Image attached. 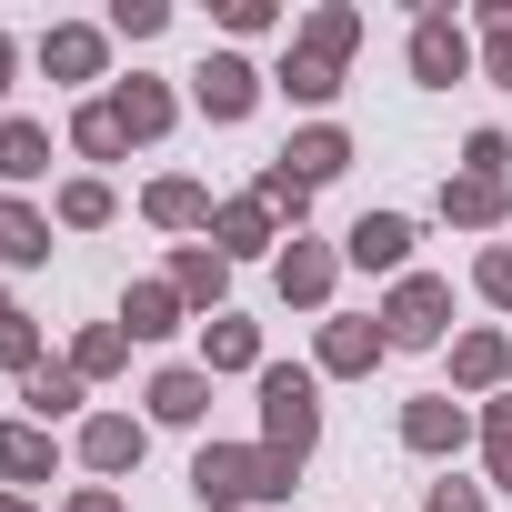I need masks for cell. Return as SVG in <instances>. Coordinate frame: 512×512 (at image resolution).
I'll list each match as a JSON object with an SVG mask.
<instances>
[{
    "label": "cell",
    "instance_id": "19",
    "mask_svg": "<svg viewBox=\"0 0 512 512\" xmlns=\"http://www.w3.org/2000/svg\"><path fill=\"white\" fill-rule=\"evenodd\" d=\"M201 372H251L262 382V332H251L241 312H211L201 322Z\"/></svg>",
    "mask_w": 512,
    "mask_h": 512
},
{
    "label": "cell",
    "instance_id": "23",
    "mask_svg": "<svg viewBox=\"0 0 512 512\" xmlns=\"http://www.w3.org/2000/svg\"><path fill=\"white\" fill-rule=\"evenodd\" d=\"M121 332H131V342L181 332V292H171V282H131V292H121Z\"/></svg>",
    "mask_w": 512,
    "mask_h": 512
},
{
    "label": "cell",
    "instance_id": "22",
    "mask_svg": "<svg viewBox=\"0 0 512 512\" xmlns=\"http://www.w3.org/2000/svg\"><path fill=\"white\" fill-rule=\"evenodd\" d=\"M0 472H11V482H51V472H61L51 422H11V432H0Z\"/></svg>",
    "mask_w": 512,
    "mask_h": 512
},
{
    "label": "cell",
    "instance_id": "20",
    "mask_svg": "<svg viewBox=\"0 0 512 512\" xmlns=\"http://www.w3.org/2000/svg\"><path fill=\"white\" fill-rule=\"evenodd\" d=\"M292 51H312V61H332V71H342V61L362 51V11H352V0H322V11L302 21V41H292Z\"/></svg>",
    "mask_w": 512,
    "mask_h": 512
},
{
    "label": "cell",
    "instance_id": "37",
    "mask_svg": "<svg viewBox=\"0 0 512 512\" xmlns=\"http://www.w3.org/2000/svg\"><path fill=\"white\" fill-rule=\"evenodd\" d=\"M111 31H121V41H151V31H171V0H121V11H111Z\"/></svg>",
    "mask_w": 512,
    "mask_h": 512
},
{
    "label": "cell",
    "instance_id": "7",
    "mask_svg": "<svg viewBox=\"0 0 512 512\" xmlns=\"http://www.w3.org/2000/svg\"><path fill=\"white\" fill-rule=\"evenodd\" d=\"M402 442H412L422 462H442V452L472 442V412H462L452 392H412V402H402Z\"/></svg>",
    "mask_w": 512,
    "mask_h": 512
},
{
    "label": "cell",
    "instance_id": "1",
    "mask_svg": "<svg viewBox=\"0 0 512 512\" xmlns=\"http://www.w3.org/2000/svg\"><path fill=\"white\" fill-rule=\"evenodd\" d=\"M302 462H282L272 442H201L191 452V502L201 512H262V502H292Z\"/></svg>",
    "mask_w": 512,
    "mask_h": 512
},
{
    "label": "cell",
    "instance_id": "12",
    "mask_svg": "<svg viewBox=\"0 0 512 512\" xmlns=\"http://www.w3.org/2000/svg\"><path fill=\"white\" fill-rule=\"evenodd\" d=\"M141 452H151V422H131V412H91L81 422V462L91 472H141Z\"/></svg>",
    "mask_w": 512,
    "mask_h": 512
},
{
    "label": "cell",
    "instance_id": "27",
    "mask_svg": "<svg viewBox=\"0 0 512 512\" xmlns=\"http://www.w3.org/2000/svg\"><path fill=\"white\" fill-rule=\"evenodd\" d=\"M121 362H131V332H121V322H91V332L71 342V372H81V382H111Z\"/></svg>",
    "mask_w": 512,
    "mask_h": 512
},
{
    "label": "cell",
    "instance_id": "35",
    "mask_svg": "<svg viewBox=\"0 0 512 512\" xmlns=\"http://www.w3.org/2000/svg\"><path fill=\"white\" fill-rule=\"evenodd\" d=\"M472 292H482L492 312H512V241H492L482 262H472Z\"/></svg>",
    "mask_w": 512,
    "mask_h": 512
},
{
    "label": "cell",
    "instance_id": "14",
    "mask_svg": "<svg viewBox=\"0 0 512 512\" xmlns=\"http://www.w3.org/2000/svg\"><path fill=\"white\" fill-rule=\"evenodd\" d=\"M502 211H512V181H482V171H452L442 181V221L452 231H502Z\"/></svg>",
    "mask_w": 512,
    "mask_h": 512
},
{
    "label": "cell",
    "instance_id": "4",
    "mask_svg": "<svg viewBox=\"0 0 512 512\" xmlns=\"http://www.w3.org/2000/svg\"><path fill=\"white\" fill-rule=\"evenodd\" d=\"M412 81H422V91L472 81V31H462L452 11H422V21H412Z\"/></svg>",
    "mask_w": 512,
    "mask_h": 512
},
{
    "label": "cell",
    "instance_id": "29",
    "mask_svg": "<svg viewBox=\"0 0 512 512\" xmlns=\"http://www.w3.org/2000/svg\"><path fill=\"white\" fill-rule=\"evenodd\" d=\"M251 201H262L272 221H292V231H302V211H312V181H302V171H282V161H262V181H251Z\"/></svg>",
    "mask_w": 512,
    "mask_h": 512
},
{
    "label": "cell",
    "instance_id": "28",
    "mask_svg": "<svg viewBox=\"0 0 512 512\" xmlns=\"http://www.w3.org/2000/svg\"><path fill=\"white\" fill-rule=\"evenodd\" d=\"M81 392H91V382H81V372H71V362H61V372H51V362H41V372H31V382H21V402H31V422H61V412H81Z\"/></svg>",
    "mask_w": 512,
    "mask_h": 512
},
{
    "label": "cell",
    "instance_id": "15",
    "mask_svg": "<svg viewBox=\"0 0 512 512\" xmlns=\"http://www.w3.org/2000/svg\"><path fill=\"white\" fill-rule=\"evenodd\" d=\"M141 402H151V422L191 432V422L211 412V372H201V362H171V372H151V392H141Z\"/></svg>",
    "mask_w": 512,
    "mask_h": 512
},
{
    "label": "cell",
    "instance_id": "6",
    "mask_svg": "<svg viewBox=\"0 0 512 512\" xmlns=\"http://www.w3.org/2000/svg\"><path fill=\"white\" fill-rule=\"evenodd\" d=\"M342 262H352V272H392V282H402V262H412V211H362V221L342 231Z\"/></svg>",
    "mask_w": 512,
    "mask_h": 512
},
{
    "label": "cell",
    "instance_id": "17",
    "mask_svg": "<svg viewBox=\"0 0 512 512\" xmlns=\"http://www.w3.org/2000/svg\"><path fill=\"white\" fill-rule=\"evenodd\" d=\"M282 171H302L312 191H322V181H342V171H352V131H342V121H312V131H292Z\"/></svg>",
    "mask_w": 512,
    "mask_h": 512
},
{
    "label": "cell",
    "instance_id": "10",
    "mask_svg": "<svg viewBox=\"0 0 512 512\" xmlns=\"http://www.w3.org/2000/svg\"><path fill=\"white\" fill-rule=\"evenodd\" d=\"M211 211H221V201H211L191 171H161V181L141 191V221H151V231H211Z\"/></svg>",
    "mask_w": 512,
    "mask_h": 512
},
{
    "label": "cell",
    "instance_id": "2",
    "mask_svg": "<svg viewBox=\"0 0 512 512\" xmlns=\"http://www.w3.org/2000/svg\"><path fill=\"white\" fill-rule=\"evenodd\" d=\"M262 442H272L282 462H302V452L322 442V382H312V372L262 362Z\"/></svg>",
    "mask_w": 512,
    "mask_h": 512
},
{
    "label": "cell",
    "instance_id": "43",
    "mask_svg": "<svg viewBox=\"0 0 512 512\" xmlns=\"http://www.w3.org/2000/svg\"><path fill=\"white\" fill-rule=\"evenodd\" d=\"M0 312H11V302H0Z\"/></svg>",
    "mask_w": 512,
    "mask_h": 512
},
{
    "label": "cell",
    "instance_id": "40",
    "mask_svg": "<svg viewBox=\"0 0 512 512\" xmlns=\"http://www.w3.org/2000/svg\"><path fill=\"white\" fill-rule=\"evenodd\" d=\"M61 512H131V502H121V492H111V482H91V492H71V502H61Z\"/></svg>",
    "mask_w": 512,
    "mask_h": 512
},
{
    "label": "cell",
    "instance_id": "39",
    "mask_svg": "<svg viewBox=\"0 0 512 512\" xmlns=\"http://www.w3.org/2000/svg\"><path fill=\"white\" fill-rule=\"evenodd\" d=\"M422 512H482V482H432V502Z\"/></svg>",
    "mask_w": 512,
    "mask_h": 512
},
{
    "label": "cell",
    "instance_id": "25",
    "mask_svg": "<svg viewBox=\"0 0 512 512\" xmlns=\"http://www.w3.org/2000/svg\"><path fill=\"white\" fill-rule=\"evenodd\" d=\"M41 171H51V131L11 111V121H0V181H41Z\"/></svg>",
    "mask_w": 512,
    "mask_h": 512
},
{
    "label": "cell",
    "instance_id": "41",
    "mask_svg": "<svg viewBox=\"0 0 512 512\" xmlns=\"http://www.w3.org/2000/svg\"><path fill=\"white\" fill-rule=\"evenodd\" d=\"M11 61H21V51H11V31H0V101H11ZM0 121H11V111H0Z\"/></svg>",
    "mask_w": 512,
    "mask_h": 512
},
{
    "label": "cell",
    "instance_id": "3",
    "mask_svg": "<svg viewBox=\"0 0 512 512\" xmlns=\"http://www.w3.org/2000/svg\"><path fill=\"white\" fill-rule=\"evenodd\" d=\"M382 332H392V352H432V342L452 332V282L402 272V282H392V302H382Z\"/></svg>",
    "mask_w": 512,
    "mask_h": 512
},
{
    "label": "cell",
    "instance_id": "26",
    "mask_svg": "<svg viewBox=\"0 0 512 512\" xmlns=\"http://www.w3.org/2000/svg\"><path fill=\"white\" fill-rule=\"evenodd\" d=\"M111 211H121V201H111V181H91V171H81V181H61V201H51V221H61V231H101Z\"/></svg>",
    "mask_w": 512,
    "mask_h": 512
},
{
    "label": "cell",
    "instance_id": "36",
    "mask_svg": "<svg viewBox=\"0 0 512 512\" xmlns=\"http://www.w3.org/2000/svg\"><path fill=\"white\" fill-rule=\"evenodd\" d=\"M462 171H482V181H512V141H502V131H472V141H462Z\"/></svg>",
    "mask_w": 512,
    "mask_h": 512
},
{
    "label": "cell",
    "instance_id": "38",
    "mask_svg": "<svg viewBox=\"0 0 512 512\" xmlns=\"http://www.w3.org/2000/svg\"><path fill=\"white\" fill-rule=\"evenodd\" d=\"M272 21H282L272 0H221V31H241V41H251V31H272Z\"/></svg>",
    "mask_w": 512,
    "mask_h": 512
},
{
    "label": "cell",
    "instance_id": "13",
    "mask_svg": "<svg viewBox=\"0 0 512 512\" xmlns=\"http://www.w3.org/2000/svg\"><path fill=\"white\" fill-rule=\"evenodd\" d=\"M111 121H121V141H161V131L181 121V101H171V81H141V71H131V81L111 91Z\"/></svg>",
    "mask_w": 512,
    "mask_h": 512
},
{
    "label": "cell",
    "instance_id": "11",
    "mask_svg": "<svg viewBox=\"0 0 512 512\" xmlns=\"http://www.w3.org/2000/svg\"><path fill=\"white\" fill-rule=\"evenodd\" d=\"M382 352H392V332H382V312H372V322H322V352H312V362H322L332 382H362Z\"/></svg>",
    "mask_w": 512,
    "mask_h": 512
},
{
    "label": "cell",
    "instance_id": "34",
    "mask_svg": "<svg viewBox=\"0 0 512 512\" xmlns=\"http://www.w3.org/2000/svg\"><path fill=\"white\" fill-rule=\"evenodd\" d=\"M482 462H492V492H512V392L482 412Z\"/></svg>",
    "mask_w": 512,
    "mask_h": 512
},
{
    "label": "cell",
    "instance_id": "21",
    "mask_svg": "<svg viewBox=\"0 0 512 512\" xmlns=\"http://www.w3.org/2000/svg\"><path fill=\"white\" fill-rule=\"evenodd\" d=\"M0 262H11V272L51 262V211H31V201H11V191H0Z\"/></svg>",
    "mask_w": 512,
    "mask_h": 512
},
{
    "label": "cell",
    "instance_id": "5",
    "mask_svg": "<svg viewBox=\"0 0 512 512\" xmlns=\"http://www.w3.org/2000/svg\"><path fill=\"white\" fill-rule=\"evenodd\" d=\"M191 101H201L211 121H251V111H262V71H251L241 51H211V61L191 71Z\"/></svg>",
    "mask_w": 512,
    "mask_h": 512
},
{
    "label": "cell",
    "instance_id": "24",
    "mask_svg": "<svg viewBox=\"0 0 512 512\" xmlns=\"http://www.w3.org/2000/svg\"><path fill=\"white\" fill-rule=\"evenodd\" d=\"M502 372H512V342H502V332H462V342H452V382H462V392H492Z\"/></svg>",
    "mask_w": 512,
    "mask_h": 512
},
{
    "label": "cell",
    "instance_id": "32",
    "mask_svg": "<svg viewBox=\"0 0 512 512\" xmlns=\"http://www.w3.org/2000/svg\"><path fill=\"white\" fill-rule=\"evenodd\" d=\"M0 372H21V382L41 372V322L31 312H0Z\"/></svg>",
    "mask_w": 512,
    "mask_h": 512
},
{
    "label": "cell",
    "instance_id": "9",
    "mask_svg": "<svg viewBox=\"0 0 512 512\" xmlns=\"http://www.w3.org/2000/svg\"><path fill=\"white\" fill-rule=\"evenodd\" d=\"M101 61H111V31H91V21H51L41 31V71L51 81H101Z\"/></svg>",
    "mask_w": 512,
    "mask_h": 512
},
{
    "label": "cell",
    "instance_id": "33",
    "mask_svg": "<svg viewBox=\"0 0 512 512\" xmlns=\"http://www.w3.org/2000/svg\"><path fill=\"white\" fill-rule=\"evenodd\" d=\"M282 91H292V101H312V111H322V101H332V91H342V71H332V61H312V51H292V61H282Z\"/></svg>",
    "mask_w": 512,
    "mask_h": 512
},
{
    "label": "cell",
    "instance_id": "8",
    "mask_svg": "<svg viewBox=\"0 0 512 512\" xmlns=\"http://www.w3.org/2000/svg\"><path fill=\"white\" fill-rule=\"evenodd\" d=\"M272 272H282V302H302V312H322V302H332V282H342V251H332V241H302V231H292Z\"/></svg>",
    "mask_w": 512,
    "mask_h": 512
},
{
    "label": "cell",
    "instance_id": "18",
    "mask_svg": "<svg viewBox=\"0 0 512 512\" xmlns=\"http://www.w3.org/2000/svg\"><path fill=\"white\" fill-rule=\"evenodd\" d=\"M161 282H171L181 302H201V312H221V292H231V262H221V251H211V241H181Z\"/></svg>",
    "mask_w": 512,
    "mask_h": 512
},
{
    "label": "cell",
    "instance_id": "31",
    "mask_svg": "<svg viewBox=\"0 0 512 512\" xmlns=\"http://www.w3.org/2000/svg\"><path fill=\"white\" fill-rule=\"evenodd\" d=\"M472 21H482V81H502V91H512V0H482Z\"/></svg>",
    "mask_w": 512,
    "mask_h": 512
},
{
    "label": "cell",
    "instance_id": "42",
    "mask_svg": "<svg viewBox=\"0 0 512 512\" xmlns=\"http://www.w3.org/2000/svg\"><path fill=\"white\" fill-rule=\"evenodd\" d=\"M0 512H41V502H21V492H0Z\"/></svg>",
    "mask_w": 512,
    "mask_h": 512
},
{
    "label": "cell",
    "instance_id": "30",
    "mask_svg": "<svg viewBox=\"0 0 512 512\" xmlns=\"http://www.w3.org/2000/svg\"><path fill=\"white\" fill-rule=\"evenodd\" d=\"M71 151H81V161H121V151H131L121 121H111V101H81V111H71Z\"/></svg>",
    "mask_w": 512,
    "mask_h": 512
},
{
    "label": "cell",
    "instance_id": "16",
    "mask_svg": "<svg viewBox=\"0 0 512 512\" xmlns=\"http://www.w3.org/2000/svg\"><path fill=\"white\" fill-rule=\"evenodd\" d=\"M272 241H282V221H272L262 201H251V191L211 211V251H221V262H251V251H272Z\"/></svg>",
    "mask_w": 512,
    "mask_h": 512
}]
</instances>
